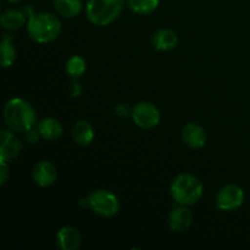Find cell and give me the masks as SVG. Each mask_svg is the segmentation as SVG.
Instances as JSON below:
<instances>
[{"label":"cell","mask_w":250,"mask_h":250,"mask_svg":"<svg viewBox=\"0 0 250 250\" xmlns=\"http://www.w3.org/2000/svg\"><path fill=\"white\" fill-rule=\"evenodd\" d=\"M4 120L11 131L26 133L36 125L37 115L27 100L12 98L4 107Z\"/></svg>","instance_id":"cell-1"},{"label":"cell","mask_w":250,"mask_h":250,"mask_svg":"<svg viewBox=\"0 0 250 250\" xmlns=\"http://www.w3.org/2000/svg\"><path fill=\"white\" fill-rule=\"evenodd\" d=\"M27 31L37 43H49L60 36L61 22L55 15L49 12L32 14L27 23Z\"/></svg>","instance_id":"cell-2"},{"label":"cell","mask_w":250,"mask_h":250,"mask_svg":"<svg viewBox=\"0 0 250 250\" xmlns=\"http://www.w3.org/2000/svg\"><path fill=\"white\" fill-rule=\"evenodd\" d=\"M204 192L202 181L190 173H181L171 183V195L180 205L197 204Z\"/></svg>","instance_id":"cell-3"},{"label":"cell","mask_w":250,"mask_h":250,"mask_svg":"<svg viewBox=\"0 0 250 250\" xmlns=\"http://www.w3.org/2000/svg\"><path fill=\"white\" fill-rule=\"evenodd\" d=\"M126 0H88L85 14L95 26H107L121 15Z\"/></svg>","instance_id":"cell-4"},{"label":"cell","mask_w":250,"mask_h":250,"mask_svg":"<svg viewBox=\"0 0 250 250\" xmlns=\"http://www.w3.org/2000/svg\"><path fill=\"white\" fill-rule=\"evenodd\" d=\"M88 205L94 214L103 217H112L119 212V198L106 189H97L89 194Z\"/></svg>","instance_id":"cell-5"},{"label":"cell","mask_w":250,"mask_h":250,"mask_svg":"<svg viewBox=\"0 0 250 250\" xmlns=\"http://www.w3.org/2000/svg\"><path fill=\"white\" fill-rule=\"evenodd\" d=\"M132 119L134 124L141 128H154L160 122V111L154 104L148 102L138 103L132 109Z\"/></svg>","instance_id":"cell-6"},{"label":"cell","mask_w":250,"mask_h":250,"mask_svg":"<svg viewBox=\"0 0 250 250\" xmlns=\"http://www.w3.org/2000/svg\"><path fill=\"white\" fill-rule=\"evenodd\" d=\"M244 190L237 185H227L219 190L216 207L222 211H232L241 208L244 203Z\"/></svg>","instance_id":"cell-7"},{"label":"cell","mask_w":250,"mask_h":250,"mask_svg":"<svg viewBox=\"0 0 250 250\" xmlns=\"http://www.w3.org/2000/svg\"><path fill=\"white\" fill-rule=\"evenodd\" d=\"M181 136L183 143L192 149H200L207 143V133L204 128L193 122H189L183 127Z\"/></svg>","instance_id":"cell-8"},{"label":"cell","mask_w":250,"mask_h":250,"mask_svg":"<svg viewBox=\"0 0 250 250\" xmlns=\"http://www.w3.org/2000/svg\"><path fill=\"white\" fill-rule=\"evenodd\" d=\"M58 177V170L50 161H39L33 168V180L41 187H50Z\"/></svg>","instance_id":"cell-9"},{"label":"cell","mask_w":250,"mask_h":250,"mask_svg":"<svg viewBox=\"0 0 250 250\" xmlns=\"http://www.w3.org/2000/svg\"><path fill=\"white\" fill-rule=\"evenodd\" d=\"M22 150V144L15 133L10 131L1 132V146H0V160L10 161L16 158Z\"/></svg>","instance_id":"cell-10"},{"label":"cell","mask_w":250,"mask_h":250,"mask_svg":"<svg viewBox=\"0 0 250 250\" xmlns=\"http://www.w3.org/2000/svg\"><path fill=\"white\" fill-rule=\"evenodd\" d=\"M193 222V212L185 205L176 208L168 216V225L173 232H185Z\"/></svg>","instance_id":"cell-11"},{"label":"cell","mask_w":250,"mask_h":250,"mask_svg":"<svg viewBox=\"0 0 250 250\" xmlns=\"http://www.w3.org/2000/svg\"><path fill=\"white\" fill-rule=\"evenodd\" d=\"M81 233L72 226H65L59 229L56 234V242L59 248L62 250H76L81 246Z\"/></svg>","instance_id":"cell-12"},{"label":"cell","mask_w":250,"mask_h":250,"mask_svg":"<svg viewBox=\"0 0 250 250\" xmlns=\"http://www.w3.org/2000/svg\"><path fill=\"white\" fill-rule=\"evenodd\" d=\"M178 43V37L175 31L168 28L159 29L153 36V45L160 51H168L176 48Z\"/></svg>","instance_id":"cell-13"},{"label":"cell","mask_w":250,"mask_h":250,"mask_svg":"<svg viewBox=\"0 0 250 250\" xmlns=\"http://www.w3.org/2000/svg\"><path fill=\"white\" fill-rule=\"evenodd\" d=\"M63 128L60 122L53 117H46L42 120L38 125L39 136L43 137L46 141H55L59 137L62 136Z\"/></svg>","instance_id":"cell-14"},{"label":"cell","mask_w":250,"mask_h":250,"mask_svg":"<svg viewBox=\"0 0 250 250\" xmlns=\"http://www.w3.org/2000/svg\"><path fill=\"white\" fill-rule=\"evenodd\" d=\"M73 139L80 146H89L94 139V129L90 122L85 120H80L75 124L72 129Z\"/></svg>","instance_id":"cell-15"},{"label":"cell","mask_w":250,"mask_h":250,"mask_svg":"<svg viewBox=\"0 0 250 250\" xmlns=\"http://www.w3.org/2000/svg\"><path fill=\"white\" fill-rule=\"evenodd\" d=\"M0 22H1L2 28L7 29V31H16L23 26L26 22V17H24L23 12H21L20 10L10 9L1 15Z\"/></svg>","instance_id":"cell-16"},{"label":"cell","mask_w":250,"mask_h":250,"mask_svg":"<svg viewBox=\"0 0 250 250\" xmlns=\"http://www.w3.org/2000/svg\"><path fill=\"white\" fill-rule=\"evenodd\" d=\"M55 10L65 19H73L82 10V0H55Z\"/></svg>","instance_id":"cell-17"},{"label":"cell","mask_w":250,"mask_h":250,"mask_svg":"<svg viewBox=\"0 0 250 250\" xmlns=\"http://www.w3.org/2000/svg\"><path fill=\"white\" fill-rule=\"evenodd\" d=\"M16 60V49L12 44L11 37L4 34L1 41V66L4 68L10 67Z\"/></svg>","instance_id":"cell-18"},{"label":"cell","mask_w":250,"mask_h":250,"mask_svg":"<svg viewBox=\"0 0 250 250\" xmlns=\"http://www.w3.org/2000/svg\"><path fill=\"white\" fill-rule=\"evenodd\" d=\"M127 5L136 14L148 15L158 9L159 0H127Z\"/></svg>","instance_id":"cell-19"},{"label":"cell","mask_w":250,"mask_h":250,"mask_svg":"<svg viewBox=\"0 0 250 250\" xmlns=\"http://www.w3.org/2000/svg\"><path fill=\"white\" fill-rule=\"evenodd\" d=\"M85 70H87V63L84 59L80 55L71 56L66 63V71L73 78L81 77L85 72Z\"/></svg>","instance_id":"cell-20"},{"label":"cell","mask_w":250,"mask_h":250,"mask_svg":"<svg viewBox=\"0 0 250 250\" xmlns=\"http://www.w3.org/2000/svg\"><path fill=\"white\" fill-rule=\"evenodd\" d=\"M9 177V167H7L6 161L0 160V186H4Z\"/></svg>","instance_id":"cell-21"},{"label":"cell","mask_w":250,"mask_h":250,"mask_svg":"<svg viewBox=\"0 0 250 250\" xmlns=\"http://www.w3.org/2000/svg\"><path fill=\"white\" fill-rule=\"evenodd\" d=\"M115 112H116L117 116L122 117V119H126L129 115H132V110L127 106L126 104H120L117 105L116 109H115Z\"/></svg>","instance_id":"cell-22"},{"label":"cell","mask_w":250,"mask_h":250,"mask_svg":"<svg viewBox=\"0 0 250 250\" xmlns=\"http://www.w3.org/2000/svg\"><path fill=\"white\" fill-rule=\"evenodd\" d=\"M73 88H75V90H73V95H80L81 93V87L80 84H77V83H75V85H73Z\"/></svg>","instance_id":"cell-23"},{"label":"cell","mask_w":250,"mask_h":250,"mask_svg":"<svg viewBox=\"0 0 250 250\" xmlns=\"http://www.w3.org/2000/svg\"><path fill=\"white\" fill-rule=\"evenodd\" d=\"M9 2H12V4H17V2L22 1V0H7Z\"/></svg>","instance_id":"cell-24"}]
</instances>
